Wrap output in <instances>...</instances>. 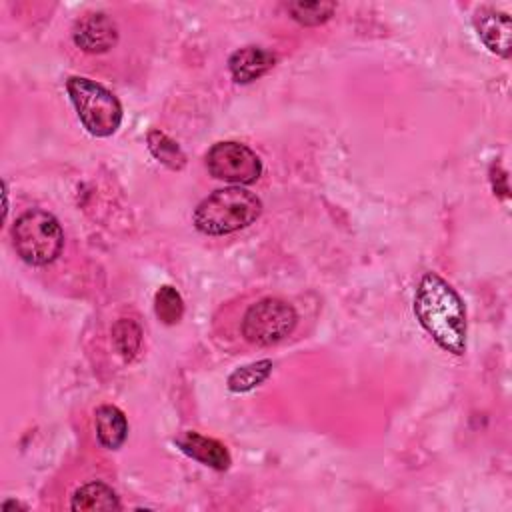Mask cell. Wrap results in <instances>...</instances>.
<instances>
[{"instance_id":"4","label":"cell","mask_w":512,"mask_h":512,"mask_svg":"<svg viewBox=\"0 0 512 512\" xmlns=\"http://www.w3.org/2000/svg\"><path fill=\"white\" fill-rule=\"evenodd\" d=\"M16 254L32 264L46 266L54 262L64 246V234L58 220L44 210L24 212L12 226Z\"/></svg>"},{"instance_id":"1","label":"cell","mask_w":512,"mask_h":512,"mask_svg":"<svg viewBox=\"0 0 512 512\" xmlns=\"http://www.w3.org/2000/svg\"><path fill=\"white\" fill-rule=\"evenodd\" d=\"M414 314L434 342L456 356L466 350V310L458 292L438 274L426 272L416 288Z\"/></svg>"},{"instance_id":"14","label":"cell","mask_w":512,"mask_h":512,"mask_svg":"<svg viewBox=\"0 0 512 512\" xmlns=\"http://www.w3.org/2000/svg\"><path fill=\"white\" fill-rule=\"evenodd\" d=\"M148 148L154 154V158H158L172 170H180L186 164V156L180 150V146L160 130L148 132Z\"/></svg>"},{"instance_id":"15","label":"cell","mask_w":512,"mask_h":512,"mask_svg":"<svg viewBox=\"0 0 512 512\" xmlns=\"http://www.w3.org/2000/svg\"><path fill=\"white\" fill-rule=\"evenodd\" d=\"M112 340L124 360H132L142 344V330L130 318H120L112 328Z\"/></svg>"},{"instance_id":"11","label":"cell","mask_w":512,"mask_h":512,"mask_svg":"<svg viewBox=\"0 0 512 512\" xmlns=\"http://www.w3.org/2000/svg\"><path fill=\"white\" fill-rule=\"evenodd\" d=\"M94 424H96L98 442L104 448L116 450L124 444V440L128 436V422L120 408H116L112 404L98 406L94 412Z\"/></svg>"},{"instance_id":"2","label":"cell","mask_w":512,"mask_h":512,"mask_svg":"<svg viewBox=\"0 0 512 512\" xmlns=\"http://www.w3.org/2000/svg\"><path fill=\"white\" fill-rule=\"evenodd\" d=\"M262 202L250 190L230 186L212 192L194 210V226L208 236H224L256 222Z\"/></svg>"},{"instance_id":"5","label":"cell","mask_w":512,"mask_h":512,"mask_svg":"<svg viewBox=\"0 0 512 512\" xmlns=\"http://www.w3.org/2000/svg\"><path fill=\"white\" fill-rule=\"evenodd\" d=\"M296 320V310L286 300L262 298L246 310L242 334L256 346H272L294 330Z\"/></svg>"},{"instance_id":"10","label":"cell","mask_w":512,"mask_h":512,"mask_svg":"<svg viewBox=\"0 0 512 512\" xmlns=\"http://www.w3.org/2000/svg\"><path fill=\"white\" fill-rule=\"evenodd\" d=\"M176 444L186 456H190L214 470H226L230 466V454H228L226 446L214 438H206L198 432H184L176 440Z\"/></svg>"},{"instance_id":"3","label":"cell","mask_w":512,"mask_h":512,"mask_svg":"<svg viewBox=\"0 0 512 512\" xmlns=\"http://www.w3.org/2000/svg\"><path fill=\"white\" fill-rule=\"evenodd\" d=\"M66 90L82 126L92 136L104 138L118 130L122 122V106L110 90L84 76H70Z\"/></svg>"},{"instance_id":"9","label":"cell","mask_w":512,"mask_h":512,"mask_svg":"<svg viewBox=\"0 0 512 512\" xmlns=\"http://www.w3.org/2000/svg\"><path fill=\"white\" fill-rule=\"evenodd\" d=\"M274 62L276 58L272 52L260 46H244L232 52L228 58V70L238 84H248L264 76L274 66Z\"/></svg>"},{"instance_id":"7","label":"cell","mask_w":512,"mask_h":512,"mask_svg":"<svg viewBox=\"0 0 512 512\" xmlns=\"http://www.w3.org/2000/svg\"><path fill=\"white\" fill-rule=\"evenodd\" d=\"M74 44L90 54L108 52L118 42V28L104 12H90L76 20L72 28Z\"/></svg>"},{"instance_id":"12","label":"cell","mask_w":512,"mask_h":512,"mask_svg":"<svg viewBox=\"0 0 512 512\" xmlns=\"http://www.w3.org/2000/svg\"><path fill=\"white\" fill-rule=\"evenodd\" d=\"M72 510L92 512V510H120V500L116 492L104 482H88L80 486L70 502Z\"/></svg>"},{"instance_id":"16","label":"cell","mask_w":512,"mask_h":512,"mask_svg":"<svg viewBox=\"0 0 512 512\" xmlns=\"http://www.w3.org/2000/svg\"><path fill=\"white\" fill-rule=\"evenodd\" d=\"M154 312L160 318V322L168 326L178 324L184 314V302L178 290L172 286H160V290L154 296Z\"/></svg>"},{"instance_id":"8","label":"cell","mask_w":512,"mask_h":512,"mask_svg":"<svg viewBox=\"0 0 512 512\" xmlns=\"http://www.w3.org/2000/svg\"><path fill=\"white\" fill-rule=\"evenodd\" d=\"M474 28L478 32V38L490 52L502 58L510 56L512 22L508 14L492 8H480L474 16Z\"/></svg>"},{"instance_id":"6","label":"cell","mask_w":512,"mask_h":512,"mask_svg":"<svg viewBox=\"0 0 512 512\" xmlns=\"http://www.w3.org/2000/svg\"><path fill=\"white\" fill-rule=\"evenodd\" d=\"M208 172L216 180L232 184H252L262 174V162L254 150L240 142H218L206 154Z\"/></svg>"},{"instance_id":"13","label":"cell","mask_w":512,"mask_h":512,"mask_svg":"<svg viewBox=\"0 0 512 512\" xmlns=\"http://www.w3.org/2000/svg\"><path fill=\"white\" fill-rule=\"evenodd\" d=\"M270 372H272L270 360H258V362L246 364L228 376V388L232 392H248L260 386L270 376Z\"/></svg>"},{"instance_id":"17","label":"cell","mask_w":512,"mask_h":512,"mask_svg":"<svg viewBox=\"0 0 512 512\" xmlns=\"http://www.w3.org/2000/svg\"><path fill=\"white\" fill-rule=\"evenodd\" d=\"M286 10L292 18L304 26H318L326 22L336 10L334 2H290Z\"/></svg>"}]
</instances>
